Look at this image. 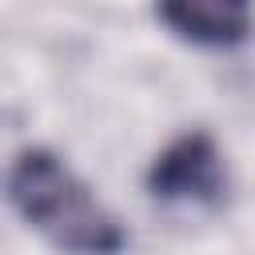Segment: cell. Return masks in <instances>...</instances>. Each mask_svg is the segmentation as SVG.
Returning <instances> with one entry per match:
<instances>
[{"instance_id": "obj_1", "label": "cell", "mask_w": 255, "mask_h": 255, "mask_svg": "<svg viewBox=\"0 0 255 255\" xmlns=\"http://www.w3.org/2000/svg\"><path fill=\"white\" fill-rule=\"evenodd\" d=\"M8 203L64 255H120L128 231L116 211L52 147H24L8 167Z\"/></svg>"}, {"instance_id": "obj_2", "label": "cell", "mask_w": 255, "mask_h": 255, "mask_svg": "<svg viewBox=\"0 0 255 255\" xmlns=\"http://www.w3.org/2000/svg\"><path fill=\"white\" fill-rule=\"evenodd\" d=\"M143 183L151 199L175 207H199V211H219L231 191L223 147L203 128H187L175 139H167L147 163Z\"/></svg>"}, {"instance_id": "obj_3", "label": "cell", "mask_w": 255, "mask_h": 255, "mask_svg": "<svg viewBox=\"0 0 255 255\" xmlns=\"http://www.w3.org/2000/svg\"><path fill=\"white\" fill-rule=\"evenodd\" d=\"M155 20L191 48L227 52L251 40L255 0H155Z\"/></svg>"}]
</instances>
